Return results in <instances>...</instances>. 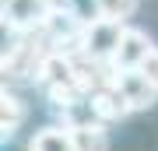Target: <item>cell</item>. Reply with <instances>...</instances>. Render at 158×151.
<instances>
[{
  "label": "cell",
  "mask_w": 158,
  "mask_h": 151,
  "mask_svg": "<svg viewBox=\"0 0 158 151\" xmlns=\"http://www.w3.org/2000/svg\"><path fill=\"white\" fill-rule=\"evenodd\" d=\"M123 28L127 21H113V18H88V28H85V49L91 60H102V63H113V56L119 49V39H123Z\"/></svg>",
  "instance_id": "6da1fadb"
},
{
  "label": "cell",
  "mask_w": 158,
  "mask_h": 151,
  "mask_svg": "<svg viewBox=\"0 0 158 151\" xmlns=\"http://www.w3.org/2000/svg\"><path fill=\"white\" fill-rule=\"evenodd\" d=\"M74 148L77 151H109V134L106 123H85V127H70Z\"/></svg>",
  "instance_id": "ba28073f"
},
{
  "label": "cell",
  "mask_w": 158,
  "mask_h": 151,
  "mask_svg": "<svg viewBox=\"0 0 158 151\" xmlns=\"http://www.w3.org/2000/svg\"><path fill=\"white\" fill-rule=\"evenodd\" d=\"M28 151H77V148H74V134L67 123H53L32 134Z\"/></svg>",
  "instance_id": "8992f818"
},
{
  "label": "cell",
  "mask_w": 158,
  "mask_h": 151,
  "mask_svg": "<svg viewBox=\"0 0 158 151\" xmlns=\"http://www.w3.org/2000/svg\"><path fill=\"white\" fill-rule=\"evenodd\" d=\"M91 106H95L98 112V120L102 123H119V120H127L130 116V106H127V99L119 95V88H116V78L109 81V84H102V88L91 91Z\"/></svg>",
  "instance_id": "5b68a950"
},
{
  "label": "cell",
  "mask_w": 158,
  "mask_h": 151,
  "mask_svg": "<svg viewBox=\"0 0 158 151\" xmlns=\"http://www.w3.org/2000/svg\"><path fill=\"white\" fill-rule=\"evenodd\" d=\"M137 70H141V74H148V81H151L155 88H158V46H155L151 53H148V60H144Z\"/></svg>",
  "instance_id": "30bf717a"
},
{
  "label": "cell",
  "mask_w": 158,
  "mask_h": 151,
  "mask_svg": "<svg viewBox=\"0 0 158 151\" xmlns=\"http://www.w3.org/2000/svg\"><path fill=\"white\" fill-rule=\"evenodd\" d=\"M25 116H28V106H25L14 91L4 88V95H0V134H4V137H14L18 130H21Z\"/></svg>",
  "instance_id": "52a82bcc"
},
{
  "label": "cell",
  "mask_w": 158,
  "mask_h": 151,
  "mask_svg": "<svg viewBox=\"0 0 158 151\" xmlns=\"http://www.w3.org/2000/svg\"><path fill=\"white\" fill-rule=\"evenodd\" d=\"M53 7H56V0H0V14H4V25L11 28L14 35L42 28Z\"/></svg>",
  "instance_id": "7a4b0ae2"
},
{
  "label": "cell",
  "mask_w": 158,
  "mask_h": 151,
  "mask_svg": "<svg viewBox=\"0 0 158 151\" xmlns=\"http://www.w3.org/2000/svg\"><path fill=\"white\" fill-rule=\"evenodd\" d=\"M98 18H113V21H130L141 7V0H91Z\"/></svg>",
  "instance_id": "9c48e42d"
},
{
  "label": "cell",
  "mask_w": 158,
  "mask_h": 151,
  "mask_svg": "<svg viewBox=\"0 0 158 151\" xmlns=\"http://www.w3.org/2000/svg\"><path fill=\"white\" fill-rule=\"evenodd\" d=\"M151 49H155L151 35H148L144 28L127 25V28H123V39H119V49H116V56H113V70H137V67L148 60Z\"/></svg>",
  "instance_id": "3957f363"
},
{
  "label": "cell",
  "mask_w": 158,
  "mask_h": 151,
  "mask_svg": "<svg viewBox=\"0 0 158 151\" xmlns=\"http://www.w3.org/2000/svg\"><path fill=\"white\" fill-rule=\"evenodd\" d=\"M116 88H119V95L127 99L130 112L151 109L158 102V88L148 81V74H141V70H116Z\"/></svg>",
  "instance_id": "277c9868"
}]
</instances>
